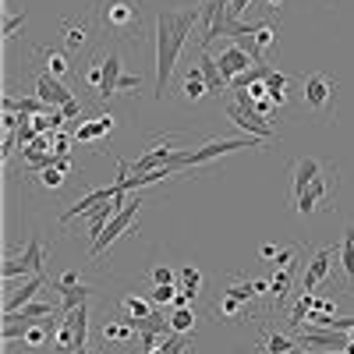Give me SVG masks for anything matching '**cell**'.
<instances>
[{
    "label": "cell",
    "instance_id": "6da1fadb",
    "mask_svg": "<svg viewBox=\"0 0 354 354\" xmlns=\"http://www.w3.org/2000/svg\"><path fill=\"white\" fill-rule=\"evenodd\" d=\"M202 21V8H181V11H160L156 18V100L163 103L167 100V85H170V75H174V64L181 57L192 28Z\"/></svg>",
    "mask_w": 354,
    "mask_h": 354
},
{
    "label": "cell",
    "instance_id": "7a4b0ae2",
    "mask_svg": "<svg viewBox=\"0 0 354 354\" xmlns=\"http://www.w3.org/2000/svg\"><path fill=\"white\" fill-rule=\"evenodd\" d=\"M337 93H340V82L330 78L326 71H312L308 78H301V106H308L319 121H333L337 117Z\"/></svg>",
    "mask_w": 354,
    "mask_h": 354
},
{
    "label": "cell",
    "instance_id": "3957f363",
    "mask_svg": "<svg viewBox=\"0 0 354 354\" xmlns=\"http://www.w3.org/2000/svg\"><path fill=\"white\" fill-rule=\"evenodd\" d=\"M142 0H96V18L106 32L121 39H138L142 36V18H138Z\"/></svg>",
    "mask_w": 354,
    "mask_h": 354
},
{
    "label": "cell",
    "instance_id": "277c9868",
    "mask_svg": "<svg viewBox=\"0 0 354 354\" xmlns=\"http://www.w3.org/2000/svg\"><path fill=\"white\" fill-rule=\"evenodd\" d=\"M270 142H262V138H213V142H205L202 149H177L174 156V167L177 170H185V167H205L209 160H220L227 153H238V149H266Z\"/></svg>",
    "mask_w": 354,
    "mask_h": 354
},
{
    "label": "cell",
    "instance_id": "5b68a950",
    "mask_svg": "<svg viewBox=\"0 0 354 354\" xmlns=\"http://www.w3.org/2000/svg\"><path fill=\"white\" fill-rule=\"evenodd\" d=\"M333 192H337V167H322V174L305 188V195L294 198V209L301 216L319 213V209H333Z\"/></svg>",
    "mask_w": 354,
    "mask_h": 354
},
{
    "label": "cell",
    "instance_id": "8992f818",
    "mask_svg": "<svg viewBox=\"0 0 354 354\" xmlns=\"http://www.w3.org/2000/svg\"><path fill=\"white\" fill-rule=\"evenodd\" d=\"M85 333H88V305L75 308L64 315V322L57 326V337H53V351L57 354H75L85 347Z\"/></svg>",
    "mask_w": 354,
    "mask_h": 354
},
{
    "label": "cell",
    "instance_id": "52a82bcc",
    "mask_svg": "<svg viewBox=\"0 0 354 354\" xmlns=\"http://www.w3.org/2000/svg\"><path fill=\"white\" fill-rule=\"evenodd\" d=\"M138 205H142V198L138 195H131L128 202H124V209L121 213H117L110 223H106V230L100 234V238H96V245H93V252H88V255H93V259H100L117 238H124V234H135V216H138Z\"/></svg>",
    "mask_w": 354,
    "mask_h": 354
},
{
    "label": "cell",
    "instance_id": "ba28073f",
    "mask_svg": "<svg viewBox=\"0 0 354 354\" xmlns=\"http://www.w3.org/2000/svg\"><path fill=\"white\" fill-rule=\"evenodd\" d=\"M43 266H46V245L39 238H32L25 245V252L11 262H4V277H28V273H43Z\"/></svg>",
    "mask_w": 354,
    "mask_h": 354
},
{
    "label": "cell",
    "instance_id": "9c48e42d",
    "mask_svg": "<svg viewBox=\"0 0 354 354\" xmlns=\"http://www.w3.org/2000/svg\"><path fill=\"white\" fill-rule=\"evenodd\" d=\"M227 110V117H230V121L234 124H238V128H245L252 138H262V142H273L277 138V131H273V124L270 121H266V117H259V113H252L248 106H241L238 100H234V103H227L223 106Z\"/></svg>",
    "mask_w": 354,
    "mask_h": 354
},
{
    "label": "cell",
    "instance_id": "30bf717a",
    "mask_svg": "<svg viewBox=\"0 0 354 354\" xmlns=\"http://www.w3.org/2000/svg\"><path fill=\"white\" fill-rule=\"evenodd\" d=\"M174 142H177V135H160V138L153 142V149H145V153L131 163V170H135V174H149V170H156V167L174 163V156H177V149H170Z\"/></svg>",
    "mask_w": 354,
    "mask_h": 354
},
{
    "label": "cell",
    "instance_id": "8fae6325",
    "mask_svg": "<svg viewBox=\"0 0 354 354\" xmlns=\"http://www.w3.org/2000/svg\"><path fill=\"white\" fill-rule=\"evenodd\" d=\"M252 64H255V61H252V53H248L241 43H230L227 50H220V61H216V68H220L227 88H230L234 78H241L245 71H252Z\"/></svg>",
    "mask_w": 354,
    "mask_h": 354
},
{
    "label": "cell",
    "instance_id": "7c38bea8",
    "mask_svg": "<svg viewBox=\"0 0 354 354\" xmlns=\"http://www.w3.org/2000/svg\"><path fill=\"white\" fill-rule=\"evenodd\" d=\"M298 344H301L305 351H344V347H347V333L315 326V330H301Z\"/></svg>",
    "mask_w": 354,
    "mask_h": 354
},
{
    "label": "cell",
    "instance_id": "4fadbf2b",
    "mask_svg": "<svg viewBox=\"0 0 354 354\" xmlns=\"http://www.w3.org/2000/svg\"><path fill=\"white\" fill-rule=\"evenodd\" d=\"M113 195H121V192H117V185H106V188H93V192H88L85 198H78V202L71 205V209H64V213H61V223H71V220H78V216H88V213L96 209V205L110 202Z\"/></svg>",
    "mask_w": 354,
    "mask_h": 354
},
{
    "label": "cell",
    "instance_id": "5bb4252c",
    "mask_svg": "<svg viewBox=\"0 0 354 354\" xmlns=\"http://www.w3.org/2000/svg\"><path fill=\"white\" fill-rule=\"evenodd\" d=\"M36 96H39L46 106H53V110L75 100V93H71V88H68V85H61V82H57L53 75H36Z\"/></svg>",
    "mask_w": 354,
    "mask_h": 354
},
{
    "label": "cell",
    "instance_id": "9a60e30c",
    "mask_svg": "<svg viewBox=\"0 0 354 354\" xmlns=\"http://www.w3.org/2000/svg\"><path fill=\"white\" fill-rule=\"evenodd\" d=\"M330 259H333V248H319V252L312 255L308 270H305V277H301V294H312L322 280H326V273H330Z\"/></svg>",
    "mask_w": 354,
    "mask_h": 354
},
{
    "label": "cell",
    "instance_id": "2e32d148",
    "mask_svg": "<svg viewBox=\"0 0 354 354\" xmlns=\"http://www.w3.org/2000/svg\"><path fill=\"white\" fill-rule=\"evenodd\" d=\"M135 322L128 319V315H117V319H106L103 322V344H110V347H128L131 340H135Z\"/></svg>",
    "mask_w": 354,
    "mask_h": 354
},
{
    "label": "cell",
    "instance_id": "e0dca14e",
    "mask_svg": "<svg viewBox=\"0 0 354 354\" xmlns=\"http://www.w3.org/2000/svg\"><path fill=\"white\" fill-rule=\"evenodd\" d=\"M266 93H270V100H273V106H277V113L290 103V96H294V82L287 78V75H280V71H266Z\"/></svg>",
    "mask_w": 354,
    "mask_h": 354
},
{
    "label": "cell",
    "instance_id": "ac0fdd59",
    "mask_svg": "<svg viewBox=\"0 0 354 354\" xmlns=\"http://www.w3.org/2000/svg\"><path fill=\"white\" fill-rule=\"evenodd\" d=\"M245 312L252 315V305L238 301V298H234V294H227V290L213 301V315H216V319H223V322H241V319H245Z\"/></svg>",
    "mask_w": 354,
    "mask_h": 354
},
{
    "label": "cell",
    "instance_id": "d6986e66",
    "mask_svg": "<svg viewBox=\"0 0 354 354\" xmlns=\"http://www.w3.org/2000/svg\"><path fill=\"white\" fill-rule=\"evenodd\" d=\"M322 174V163L319 160H298L290 167V177H294V198L298 195H305V188L315 181V177Z\"/></svg>",
    "mask_w": 354,
    "mask_h": 354
},
{
    "label": "cell",
    "instance_id": "ffe728a7",
    "mask_svg": "<svg viewBox=\"0 0 354 354\" xmlns=\"http://www.w3.org/2000/svg\"><path fill=\"white\" fill-rule=\"evenodd\" d=\"M198 68H202V75H205V85H209V96H223V93H230L227 88V82H223V75H220V68H216V61L205 50H198Z\"/></svg>",
    "mask_w": 354,
    "mask_h": 354
},
{
    "label": "cell",
    "instance_id": "44dd1931",
    "mask_svg": "<svg viewBox=\"0 0 354 354\" xmlns=\"http://www.w3.org/2000/svg\"><path fill=\"white\" fill-rule=\"evenodd\" d=\"M43 283H50V277H46V273H32V280H28L18 294H11V298L4 301V312H18V308H25L28 301L36 298V290H39Z\"/></svg>",
    "mask_w": 354,
    "mask_h": 354
},
{
    "label": "cell",
    "instance_id": "7402d4cb",
    "mask_svg": "<svg viewBox=\"0 0 354 354\" xmlns=\"http://www.w3.org/2000/svg\"><path fill=\"white\" fill-rule=\"evenodd\" d=\"M103 61H106V78H103V85H100V100L106 103L113 93H117V82H121V53H117V50H110L106 57H103Z\"/></svg>",
    "mask_w": 354,
    "mask_h": 354
},
{
    "label": "cell",
    "instance_id": "603a6c76",
    "mask_svg": "<svg viewBox=\"0 0 354 354\" xmlns=\"http://www.w3.org/2000/svg\"><path fill=\"white\" fill-rule=\"evenodd\" d=\"M36 57L43 61V68H46V75H53V78H64V75H71V61L61 53V50H46V46H36Z\"/></svg>",
    "mask_w": 354,
    "mask_h": 354
},
{
    "label": "cell",
    "instance_id": "cb8c5ba5",
    "mask_svg": "<svg viewBox=\"0 0 354 354\" xmlns=\"http://www.w3.org/2000/svg\"><path fill=\"white\" fill-rule=\"evenodd\" d=\"M110 131H113V117H110V113H100L93 124L75 128V142H96V138H103V135H110Z\"/></svg>",
    "mask_w": 354,
    "mask_h": 354
},
{
    "label": "cell",
    "instance_id": "d4e9b609",
    "mask_svg": "<svg viewBox=\"0 0 354 354\" xmlns=\"http://www.w3.org/2000/svg\"><path fill=\"white\" fill-rule=\"evenodd\" d=\"M290 273H294V266H280V270L273 273V280H270V298H273V305H283L287 290H290Z\"/></svg>",
    "mask_w": 354,
    "mask_h": 354
},
{
    "label": "cell",
    "instance_id": "484cf974",
    "mask_svg": "<svg viewBox=\"0 0 354 354\" xmlns=\"http://www.w3.org/2000/svg\"><path fill=\"white\" fill-rule=\"evenodd\" d=\"M85 43H88V25L85 21H64V46L82 50Z\"/></svg>",
    "mask_w": 354,
    "mask_h": 354
},
{
    "label": "cell",
    "instance_id": "4316f807",
    "mask_svg": "<svg viewBox=\"0 0 354 354\" xmlns=\"http://www.w3.org/2000/svg\"><path fill=\"white\" fill-rule=\"evenodd\" d=\"M205 93H209V85H205V75H202V68H192L188 71V78H185V100H202Z\"/></svg>",
    "mask_w": 354,
    "mask_h": 354
},
{
    "label": "cell",
    "instance_id": "83f0119b",
    "mask_svg": "<svg viewBox=\"0 0 354 354\" xmlns=\"http://www.w3.org/2000/svg\"><path fill=\"white\" fill-rule=\"evenodd\" d=\"M340 266H344V273L354 287V227L344 230V248H340Z\"/></svg>",
    "mask_w": 354,
    "mask_h": 354
},
{
    "label": "cell",
    "instance_id": "f1b7e54d",
    "mask_svg": "<svg viewBox=\"0 0 354 354\" xmlns=\"http://www.w3.org/2000/svg\"><path fill=\"white\" fill-rule=\"evenodd\" d=\"M266 351H270V354H287V351H294V347H298V344H294V340H287L283 333H277V330H270V333H262V340H259Z\"/></svg>",
    "mask_w": 354,
    "mask_h": 354
},
{
    "label": "cell",
    "instance_id": "f546056e",
    "mask_svg": "<svg viewBox=\"0 0 354 354\" xmlns=\"http://www.w3.org/2000/svg\"><path fill=\"white\" fill-rule=\"evenodd\" d=\"M121 308L128 312V319H145V315H153V301H145V298H135V294H128V298H121Z\"/></svg>",
    "mask_w": 354,
    "mask_h": 354
},
{
    "label": "cell",
    "instance_id": "4dcf8cb0",
    "mask_svg": "<svg viewBox=\"0 0 354 354\" xmlns=\"http://www.w3.org/2000/svg\"><path fill=\"white\" fill-rule=\"evenodd\" d=\"M36 177H39V185H43V188H50V192H57V188H64V181H68V170H61V167H57V163H53V167H46V170H39Z\"/></svg>",
    "mask_w": 354,
    "mask_h": 354
},
{
    "label": "cell",
    "instance_id": "1f68e13d",
    "mask_svg": "<svg viewBox=\"0 0 354 354\" xmlns=\"http://www.w3.org/2000/svg\"><path fill=\"white\" fill-rule=\"evenodd\" d=\"M88 294H93V290H88L85 283H82V287H75V290H68V294H61V312L68 315V312L82 308V305H85V298H88Z\"/></svg>",
    "mask_w": 354,
    "mask_h": 354
},
{
    "label": "cell",
    "instance_id": "d6a6232c",
    "mask_svg": "<svg viewBox=\"0 0 354 354\" xmlns=\"http://www.w3.org/2000/svg\"><path fill=\"white\" fill-rule=\"evenodd\" d=\"M170 330H174V333L195 330V312H192V308H177V312L170 315Z\"/></svg>",
    "mask_w": 354,
    "mask_h": 354
},
{
    "label": "cell",
    "instance_id": "836d02e7",
    "mask_svg": "<svg viewBox=\"0 0 354 354\" xmlns=\"http://www.w3.org/2000/svg\"><path fill=\"white\" fill-rule=\"evenodd\" d=\"M50 287H53V290H61V294H68V290L82 287V273H78V270H68V273H61V277H53Z\"/></svg>",
    "mask_w": 354,
    "mask_h": 354
},
{
    "label": "cell",
    "instance_id": "e575fe53",
    "mask_svg": "<svg viewBox=\"0 0 354 354\" xmlns=\"http://www.w3.org/2000/svg\"><path fill=\"white\" fill-rule=\"evenodd\" d=\"M103 78H106V61H103V57H96V61H93V64L85 68V82H88V85H93L96 93H100V85H103Z\"/></svg>",
    "mask_w": 354,
    "mask_h": 354
},
{
    "label": "cell",
    "instance_id": "d590c367",
    "mask_svg": "<svg viewBox=\"0 0 354 354\" xmlns=\"http://www.w3.org/2000/svg\"><path fill=\"white\" fill-rule=\"evenodd\" d=\"M174 290H177L174 283H156V287L149 290V301H153V305H174V298H177Z\"/></svg>",
    "mask_w": 354,
    "mask_h": 354
},
{
    "label": "cell",
    "instance_id": "8d00e7d4",
    "mask_svg": "<svg viewBox=\"0 0 354 354\" xmlns=\"http://www.w3.org/2000/svg\"><path fill=\"white\" fill-rule=\"evenodd\" d=\"M181 280H185V290L192 294V298H198V287H202V273L195 270V266H185V270H181Z\"/></svg>",
    "mask_w": 354,
    "mask_h": 354
},
{
    "label": "cell",
    "instance_id": "74e56055",
    "mask_svg": "<svg viewBox=\"0 0 354 354\" xmlns=\"http://www.w3.org/2000/svg\"><path fill=\"white\" fill-rule=\"evenodd\" d=\"M18 315H21V319H46V315H57V312H53V305H39V301H28L25 308H18Z\"/></svg>",
    "mask_w": 354,
    "mask_h": 354
},
{
    "label": "cell",
    "instance_id": "f35d334b",
    "mask_svg": "<svg viewBox=\"0 0 354 354\" xmlns=\"http://www.w3.org/2000/svg\"><path fill=\"white\" fill-rule=\"evenodd\" d=\"M248 4H252V0H230V8H227V18H230V21H238V18L245 15V8H248Z\"/></svg>",
    "mask_w": 354,
    "mask_h": 354
},
{
    "label": "cell",
    "instance_id": "ab89813d",
    "mask_svg": "<svg viewBox=\"0 0 354 354\" xmlns=\"http://www.w3.org/2000/svg\"><path fill=\"white\" fill-rule=\"evenodd\" d=\"M68 145H71V135H64V131H57V135H53V153H57V156H64V153H68Z\"/></svg>",
    "mask_w": 354,
    "mask_h": 354
},
{
    "label": "cell",
    "instance_id": "60d3db41",
    "mask_svg": "<svg viewBox=\"0 0 354 354\" xmlns=\"http://www.w3.org/2000/svg\"><path fill=\"white\" fill-rule=\"evenodd\" d=\"M57 110H61L64 121H71V117H82V103H78V100H71V103H64V106H57Z\"/></svg>",
    "mask_w": 354,
    "mask_h": 354
},
{
    "label": "cell",
    "instance_id": "b9f144b4",
    "mask_svg": "<svg viewBox=\"0 0 354 354\" xmlns=\"http://www.w3.org/2000/svg\"><path fill=\"white\" fill-rule=\"evenodd\" d=\"M21 21H25V11H21V15H11V18L4 21V39H11V36H15V28H18Z\"/></svg>",
    "mask_w": 354,
    "mask_h": 354
},
{
    "label": "cell",
    "instance_id": "7bdbcfd3",
    "mask_svg": "<svg viewBox=\"0 0 354 354\" xmlns=\"http://www.w3.org/2000/svg\"><path fill=\"white\" fill-rule=\"evenodd\" d=\"M153 280H156V283H174V273L167 270V266H156V270H153Z\"/></svg>",
    "mask_w": 354,
    "mask_h": 354
},
{
    "label": "cell",
    "instance_id": "ee69618b",
    "mask_svg": "<svg viewBox=\"0 0 354 354\" xmlns=\"http://www.w3.org/2000/svg\"><path fill=\"white\" fill-rule=\"evenodd\" d=\"M138 85H142L138 75H135V78H131V75H121V82H117V88H135V93H138Z\"/></svg>",
    "mask_w": 354,
    "mask_h": 354
},
{
    "label": "cell",
    "instance_id": "f6af8a7d",
    "mask_svg": "<svg viewBox=\"0 0 354 354\" xmlns=\"http://www.w3.org/2000/svg\"><path fill=\"white\" fill-rule=\"evenodd\" d=\"M277 255H280V252H277L273 245H262V259H277Z\"/></svg>",
    "mask_w": 354,
    "mask_h": 354
},
{
    "label": "cell",
    "instance_id": "bcb514c9",
    "mask_svg": "<svg viewBox=\"0 0 354 354\" xmlns=\"http://www.w3.org/2000/svg\"><path fill=\"white\" fill-rule=\"evenodd\" d=\"M266 4H270V11H280V4H283V0H266Z\"/></svg>",
    "mask_w": 354,
    "mask_h": 354
},
{
    "label": "cell",
    "instance_id": "7dc6e473",
    "mask_svg": "<svg viewBox=\"0 0 354 354\" xmlns=\"http://www.w3.org/2000/svg\"><path fill=\"white\" fill-rule=\"evenodd\" d=\"M326 354H347V351H326Z\"/></svg>",
    "mask_w": 354,
    "mask_h": 354
},
{
    "label": "cell",
    "instance_id": "c3c4849f",
    "mask_svg": "<svg viewBox=\"0 0 354 354\" xmlns=\"http://www.w3.org/2000/svg\"><path fill=\"white\" fill-rule=\"evenodd\" d=\"M75 354H88V351H85V347H82V351H75Z\"/></svg>",
    "mask_w": 354,
    "mask_h": 354
}]
</instances>
